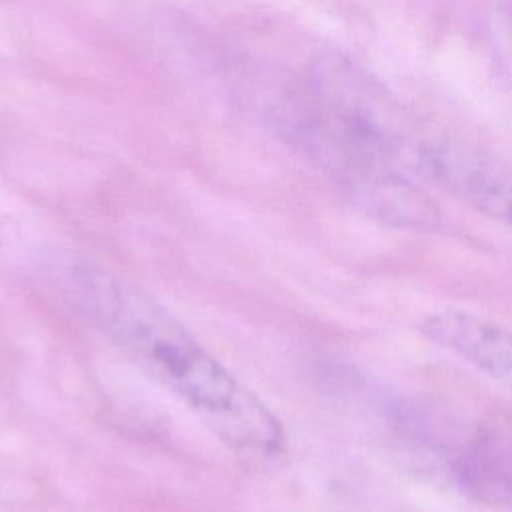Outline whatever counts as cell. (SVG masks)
<instances>
[{
	"label": "cell",
	"instance_id": "6da1fadb",
	"mask_svg": "<svg viewBox=\"0 0 512 512\" xmlns=\"http://www.w3.org/2000/svg\"><path fill=\"white\" fill-rule=\"evenodd\" d=\"M72 292L88 320L230 450L250 460L282 452L286 436L276 414L156 298L92 266L72 274Z\"/></svg>",
	"mask_w": 512,
	"mask_h": 512
},
{
	"label": "cell",
	"instance_id": "7a4b0ae2",
	"mask_svg": "<svg viewBox=\"0 0 512 512\" xmlns=\"http://www.w3.org/2000/svg\"><path fill=\"white\" fill-rule=\"evenodd\" d=\"M420 332L512 392V330L464 310L426 316Z\"/></svg>",
	"mask_w": 512,
	"mask_h": 512
},
{
	"label": "cell",
	"instance_id": "3957f363",
	"mask_svg": "<svg viewBox=\"0 0 512 512\" xmlns=\"http://www.w3.org/2000/svg\"><path fill=\"white\" fill-rule=\"evenodd\" d=\"M504 224H508L510 228H512V206L508 208V212H506V216H504V220H502Z\"/></svg>",
	"mask_w": 512,
	"mask_h": 512
}]
</instances>
